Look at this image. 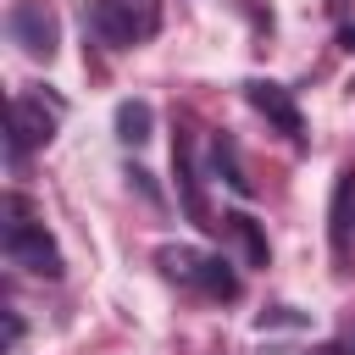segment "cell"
I'll use <instances>...</instances> for the list:
<instances>
[{"instance_id": "cell-7", "label": "cell", "mask_w": 355, "mask_h": 355, "mask_svg": "<svg viewBox=\"0 0 355 355\" xmlns=\"http://www.w3.org/2000/svg\"><path fill=\"white\" fill-rule=\"evenodd\" d=\"M222 233L239 244V255H244V266H266V233L255 227V216H244V211H233V216H222Z\"/></svg>"}, {"instance_id": "cell-2", "label": "cell", "mask_w": 355, "mask_h": 355, "mask_svg": "<svg viewBox=\"0 0 355 355\" xmlns=\"http://www.w3.org/2000/svg\"><path fill=\"white\" fill-rule=\"evenodd\" d=\"M155 266H161L172 283H183V288H200V294H211V300H239V272H233L222 255H205V250H194V244H161V250H155Z\"/></svg>"}, {"instance_id": "cell-4", "label": "cell", "mask_w": 355, "mask_h": 355, "mask_svg": "<svg viewBox=\"0 0 355 355\" xmlns=\"http://www.w3.org/2000/svg\"><path fill=\"white\" fill-rule=\"evenodd\" d=\"M6 33L28 61H55V50H61V22H55L50 0H11Z\"/></svg>"}, {"instance_id": "cell-10", "label": "cell", "mask_w": 355, "mask_h": 355, "mask_svg": "<svg viewBox=\"0 0 355 355\" xmlns=\"http://www.w3.org/2000/svg\"><path fill=\"white\" fill-rule=\"evenodd\" d=\"M216 172L227 178V189L250 194V178H244V166H239V150H233V139H216Z\"/></svg>"}, {"instance_id": "cell-5", "label": "cell", "mask_w": 355, "mask_h": 355, "mask_svg": "<svg viewBox=\"0 0 355 355\" xmlns=\"http://www.w3.org/2000/svg\"><path fill=\"white\" fill-rule=\"evenodd\" d=\"M55 128H61V100L55 94H39V89L11 94V155L50 144Z\"/></svg>"}, {"instance_id": "cell-8", "label": "cell", "mask_w": 355, "mask_h": 355, "mask_svg": "<svg viewBox=\"0 0 355 355\" xmlns=\"http://www.w3.org/2000/svg\"><path fill=\"white\" fill-rule=\"evenodd\" d=\"M172 166H178V189H183V205H189V216H194L200 227H216V222L205 216V200H200V178H194V155H189V144H183V139L172 144Z\"/></svg>"}, {"instance_id": "cell-12", "label": "cell", "mask_w": 355, "mask_h": 355, "mask_svg": "<svg viewBox=\"0 0 355 355\" xmlns=\"http://www.w3.org/2000/svg\"><path fill=\"white\" fill-rule=\"evenodd\" d=\"M311 355H344V344H322V349H311Z\"/></svg>"}, {"instance_id": "cell-6", "label": "cell", "mask_w": 355, "mask_h": 355, "mask_svg": "<svg viewBox=\"0 0 355 355\" xmlns=\"http://www.w3.org/2000/svg\"><path fill=\"white\" fill-rule=\"evenodd\" d=\"M244 100L277 128V133H288L294 144L305 139V122H300V105H294V94L283 89V83H266V78H255V83H244Z\"/></svg>"}, {"instance_id": "cell-1", "label": "cell", "mask_w": 355, "mask_h": 355, "mask_svg": "<svg viewBox=\"0 0 355 355\" xmlns=\"http://www.w3.org/2000/svg\"><path fill=\"white\" fill-rule=\"evenodd\" d=\"M6 255H11V266L33 272V277H61L67 272L55 239L44 233V222H33L22 194H6Z\"/></svg>"}, {"instance_id": "cell-3", "label": "cell", "mask_w": 355, "mask_h": 355, "mask_svg": "<svg viewBox=\"0 0 355 355\" xmlns=\"http://www.w3.org/2000/svg\"><path fill=\"white\" fill-rule=\"evenodd\" d=\"M83 22L111 50H128V44H139V39L155 33V0H89Z\"/></svg>"}, {"instance_id": "cell-9", "label": "cell", "mask_w": 355, "mask_h": 355, "mask_svg": "<svg viewBox=\"0 0 355 355\" xmlns=\"http://www.w3.org/2000/svg\"><path fill=\"white\" fill-rule=\"evenodd\" d=\"M150 128H155V111H150L144 100H122V105H116V139H122V144H144Z\"/></svg>"}, {"instance_id": "cell-11", "label": "cell", "mask_w": 355, "mask_h": 355, "mask_svg": "<svg viewBox=\"0 0 355 355\" xmlns=\"http://www.w3.org/2000/svg\"><path fill=\"white\" fill-rule=\"evenodd\" d=\"M17 338H22V322H17V316H11V311H6V349H11V344H17Z\"/></svg>"}]
</instances>
